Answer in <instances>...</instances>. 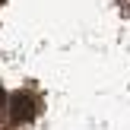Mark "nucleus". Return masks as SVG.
<instances>
[{
  "label": "nucleus",
  "instance_id": "obj_1",
  "mask_svg": "<svg viewBox=\"0 0 130 130\" xmlns=\"http://www.w3.org/2000/svg\"><path fill=\"white\" fill-rule=\"evenodd\" d=\"M35 111H38V105H35V99L29 92L10 95V118H13V124H29L35 118Z\"/></svg>",
  "mask_w": 130,
  "mask_h": 130
},
{
  "label": "nucleus",
  "instance_id": "obj_2",
  "mask_svg": "<svg viewBox=\"0 0 130 130\" xmlns=\"http://www.w3.org/2000/svg\"><path fill=\"white\" fill-rule=\"evenodd\" d=\"M3 105H10V99H6V92L0 89V108H3Z\"/></svg>",
  "mask_w": 130,
  "mask_h": 130
},
{
  "label": "nucleus",
  "instance_id": "obj_3",
  "mask_svg": "<svg viewBox=\"0 0 130 130\" xmlns=\"http://www.w3.org/2000/svg\"><path fill=\"white\" fill-rule=\"evenodd\" d=\"M127 13H130V6H127Z\"/></svg>",
  "mask_w": 130,
  "mask_h": 130
}]
</instances>
